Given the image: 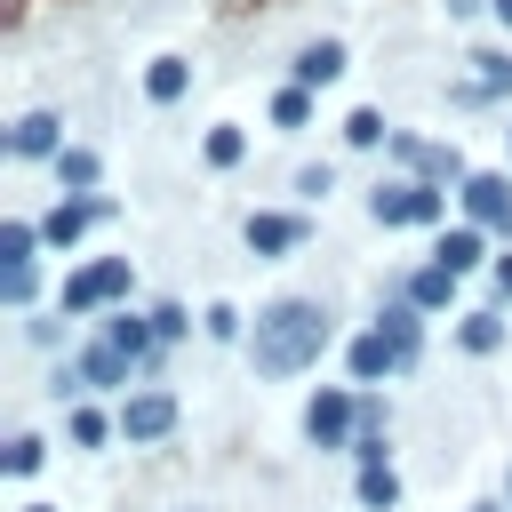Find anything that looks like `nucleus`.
Masks as SVG:
<instances>
[{
  "mask_svg": "<svg viewBox=\"0 0 512 512\" xmlns=\"http://www.w3.org/2000/svg\"><path fill=\"white\" fill-rule=\"evenodd\" d=\"M304 440H312V448H344V456H352V440H360V392L320 384V392L304 400Z\"/></svg>",
  "mask_w": 512,
  "mask_h": 512,
  "instance_id": "7ed1b4c3",
  "label": "nucleus"
},
{
  "mask_svg": "<svg viewBox=\"0 0 512 512\" xmlns=\"http://www.w3.org/2000/svg\"><path fill=\"white\" fill-rule=\"evenodd\" d=\"M272 120H280V128H304V120H312V88H280V96H272Z\"/></svg>",
  "mask_w": 512,
  "mask_h": 512,
  "instance_id": "b1692460",
  "label": "nucleus"
},
{
  "mask_svg": "<svg viewBox=\"0 0 512 512\" xmlns=\"http://www.w3.org/2000/svg\"><path fill=\"white\" fill-rule=\"evenodd\" d=\"M168 432H176V392L144 384V392H128V400H120V440L152 448V440H168Z\"/></svg>",
  "mask_w": 512,
  "mask_h": 512,
  "instance_id": "20e7f679",
  "label": "nucleus"
},
{
  "mask_svg": "<svg viewBox=\"0 0 512 512\" xmlns=\"http://www.w3.org/2000/svg\"><path fill=\"white\" fill-rule=\"evenodd\" d=\"M128 280H136V272H128L120 256H104V264H88V272L64 280V312H104L112 296H128Z\"/></svg>",
  "mask_w": 512,
  "mask_h": 512,
  "instance_id": "39448f33",
  "label": "nucleus"
},
{
  "mask_svg": "<svg viewBox=\"0 0 512 512\" xmlns=\"http://www.w3.org/2000/svg\"><path fill=\"white\" fill-rule=\"evenodd\" d=\"M40 456H48V448H40V440H32V432H16V440H8V456H0V464H8V480H32V472H40Z\"/></svg>",
  "mask_w": 512,
  "mask_h": 512,
  "instance_id": "5701e85b",
  "label": "nucleus"
},
{
  "mask_svg": "<svg viewBox=\"0 0 512 512\" xmlns=\"http://www.w3.org/2000/svg\"><path fill=\"white\" fill-rule=\"evenodd\" d=\"M200 160H208V168H240V160H248V136H240L232 120H224V128H208V144H200Z\"/></svg>",
  "mask_w": 512,
  "mask_h": 512,
  "instance_id": "412c9836",
  "label": "nucleus"
},
{
  "mask_svg": "<svg viewBox=\"0 0 512 512\" xmlns=\"http://www.w3.org/2000/svg\"><path fill=\"white\" fill-rule=\"evenodd\" d=\"M32 240L40 224H0V264H32Z\"/></svg>",
  "mask_w": 512,
  "mask_h": 512,
  "instance_id": "393cba45",
  "label": "nucleus"
},
{
  "mask_svg": "<svg viewBox=\"0 0 512 512\" xmlns=\"http://www.w3.org/2000/svg\"><path fill=\"white\" fill-rule=\"evenodd\" d=\"M96 336H104V344H112V352H128V360H136V368H144V360H152V336H160V328H144V320H136V312H112V320H104V328H96Z\"/></svg>",
  "mask_w": 512,
  "mask_h": 512,
  "instance_id": "2eb2a0df",
  "label": "nucleus"
},
{
  "mask_svg": "<svg viewBox=\"0 0 512 512\" xmlns=\"http://www.w3.org/2000/svg\"><path fill=\"white\" fill-rule=\"evenodd\" d=\"M328 304H312V296H280V304H264L256 312V328H248V360H256V376H296V368H312L320 352H328Z\"/></svg>",
  "mask_w": 512,
  "mask_h": 512,
  "instance_id": "f257e3e1",
  "label": "nucleus"
},
{
  "mask_svg": "<svg viewBox=\"0 0 512 512\" xmlns=\"http://www.w3.org/2000/svg\"><path fill=\"white\" fill-rule=\"evenodd\" d=\"M344 144H352V152H368V144H392V120H384L376 104H360V112L344 120Z\"/></svg>",
  "mask_w": 512,
  "mask_h": 512,
  "instance_id": "aec40b11",
  "label": "nucleus"
},
{
  "mask_svg": "<svg viewBox=\"0 0 512 512\" xmlns=\"http://www.w3.org/2000/svg\"><path fill=\"white\" fill-rule=\"evenodd\" d=\"M392 368H400V352H392V336H384V328L352 336V384H384Z\"/></svg>",
  "mask_w": 512,
  "mask_h": 512,
  "instance_id": "ddd939ff",
  "label": "nucleus"
},
{
  "mask_svg": "<svg viewBox=\"0 0 512 512\" xmlns=\"http://www.w3.org/2000/svg\"><path fill=\"white\" fill-rule=\"evenodd\" d=\"M96 216H104V200H96V192H72V200H56V208L40 216V240H48V248H72Z\"/></svg>",
  "mask_w": 512,
  "mask_h": 512,
  "instance_id": "0eeeda50",
  "label": "nucleus"
},
{
  "mask_svg": "<svg viewBox=\"0 0 512 512\" xmlns=\"http://www.w3.org/2000/svg\"><path fill=\"white\" fill-rule=\"evenodd\" d=\"M304 232H312V224H304V216H288V208L248 216V248H256V256H296V248H304Z\"/></svg>",
  "mask_w": 512,
  "mask_h": 512,
  "instance_id": "6e6552de",
  "label": "nucleus"
},
{
  "mask_svg": "<svg viewBox=\"0 0 512 512\" xmlns=\"http://www.w3.org/2000/svg\"><path fill=\"white\" fill-rule=\"evenodd\" d=\"M352 496H360L368 512H392V504H400V472H392V464H360V480H352Z\"/></svg>",
  "mask_w": 512,
  "mask_h": 512,
  "instance_id": "f3484780",
  "label": "nucleus"
},
{
  "mask_svg": "<svg viewBox=\"0 0 512 512\" xmlns=\"http://www.w3.org/2000/svg\"><path fill=\"white\" fill-rule=\"evenodd\" d=\"M184 88H192V64H184V56H152V72H144V96H152V104H176Z\"/></svg>",
  "mask_w": 512,
  "mask_h": 512,
  "instance_id": "dca6fc26",
  "label": "nucleus"
},
{
  "mask_svg": "<svg viewBox=\"0 0 512 512\" xmlns=\"http://www.w3.org/2000/svg\"><path fill=\"white\" fill-rule=\"evenodd\" d=\"M496 296H512V248L496 256Z\"/></svg>",
  "mask_w": 512,
  "mask_h": 512,
  "instance_id": "c756f323",
  "label": "nucleus"
},
{
  "mask_svg": "<svg viewBox=\"0 0 512 512\" xmlns=\"http://www.w3.org/2000/svg\"><path fill=\"white\" fill-rule=\"evenodd\" d=\"M504 160H512V136H504Z\"/></svg>",
  "mask_w": 512,
  "mask_h": 512,
  "instance_id": "72a5a7b5",
  "label": "nucleus"
},
{
  "mask_svg": "<svg viewBox=\"0 0 512 512\" xmlns=\"http://www.w3.org/2000/svg\"><path fill=\"white\" fill-rule=\"evenodd\" d=\"M456 344H464V352H480V360H488V352H496V344H504V320H496V312H464V320H456Z\"/></svg>",
  "mask_w": 512,
  "mask_h": 512,
  "instance_id": "6ab92c4d",
  "label": "nucleus"
},
{
  "mask_svg": "<svg viewBox=\"0 0 512 512\" xmlns=\"http://www.w3.org/2000/svg\"><path fill=\"white\" fill-rule=\"evenodd\" d=\"M152 328H160V344H176V336L192 328V312H184V304H152Z\"/></svg>",
  "mask_w": 512,
  "mask_h": 512,
  "instance_id": "bb28decb",
  "label": "nucleus"
},
{
  "mask_svg": "<svg viewBox=\"0 0 512 512\" xmlns=\"http://www.w3.org/2000/svg\"><path fill=\"white\" fill-rule=\"evenodd\" d=\"M200 328H208L216 344H232V336H240V312H232V304H208V312H200Z\"/></svg>",
  "mask_w": 512,
  "mask_h": 512,
  "instance_id": "cd10ccee",
  "label": "nucleus"
},
{
  "mask_svg": "<svg viewBox=\"0 0 512 512\" xmlns=\"http://www.w3.org/2000/svg\"><path fill=\"white\" fill-rule=\"evenodd\" d=\"M328 184H336V176H328V160H320V168H304V176H296V192H304V200H320V192H328Z\"/></svg>",
  "mask_w": 512,
  "mask_h": 512,
  "instance_id": "c85d7f7f",
  "label": "nucleus"
},
{
  "mask_svg": "<svg viewBox=\"0 0 512 512\" xmlns=\"http://www.w3.org/2000/svg\"><path fill=\"white\" fill-rule=\"evenodd\" d=\"M8 152H16V160H56V152H64V120H56V112H24L16 136H8Z\"/></svg>",
  "mask_w": 512,
  "mask_h": 512,
  "instance_id": "9d476101",
  "label": "nucleus"
},
{
  "mask_svg": "<svg viewBox=\"0 0 512 512\" xmlns=\"http://www.w3.org/2000/svg\"><path fill=\"white\" fill-rule=\"evenodd\" d=\"M24 512H56V504H24Z\"/></svg>",
  "mask_w": 512,
  "mask_h": 512,
  "instance_id": "2f4dec72",
  "label": "nucleus"
},
{
  "mask_svg": "<svg viewBox=\"0 0 512 512\" xmlns=\"http://www.w3.org/2000/svg\"><path fill=\"white\" fill-rule=\"evenodd\" d=\"M64 432H72V448H104V440L120 432V416H104V408H72Z\"/></svg>",
  "mask_w": 512,
  "mask_h": 512,
  "instance_id": "4be33fe9",
  "label": "nucleus"
},
{
  "mask_svg": "<svg viewBox=\"0 0 512 512\" xmlns=\"http://www.w3.org/2000/svg\"><path fill=\"white\" fill-rule=\"evenodd\" d=\"M472 512H504V504H472Z\"/></svg>",
  "mask_w": 512,
  "mask_h": 512,
  "instance_id": "473e14b6",
  "label": "nucleus"
},
{
  "mask_svg": "<svg viewBox=\"0 0 512 512\" xmlns=\"http://www.w3.org/2000/svg\"><path fill=\"white\" fill-rule=\"evenodd\" d=\"M488 240H496V232H480V224H440V240H432V264H448V272L464 280V272L488 256Z\"/></svg>",
  "mask_w": 512,
  "mask_h": 512,
  "instance_id": "1a4fd4ad",
  "label": "nucleus"
},
{
  "mask_svg": "<svg viewBox=\"0 0 512 512\" xmlns=\"http://www.w3.org/2000/svg\"><path fill=\"white\" fill-rule=\"evenodd\" d=\"M376 328L392 336V352H400V368H408V360L424 352V312H416L408 296H400V304H384V312H376Z\"/></svg>",
  "mask_w": 512,
  "mask_h": 512,
  "instance_id": "f8f14e48",
  "label": "nucleus"
},
{
  "mask_svg": "<svg viewBox=\"0 0 512 512\" xmlns=\"http://www.w3.org/2000/svg\"><path fill=\"white\" fill-rule=\"evenodd\" d=\"M488 8H496V24H504V32H512V0H488Z\"/></svg>",
  "mask_w": 512,
  "mask_h": 512,
  "instance_id": "7c9ffc66",
  "label": "nucleus"
},
{
  "mask_svg": "<svg viewBox=\"0 0 512 512\" xmlns=\"http://www.w3.org/2000/svg\"><path fill=\"white\" fill-rule=\"evenodd\" d=\"M56 184H64V192H96V152H88V144H64V152H56Z\"/></svg>",
  "mask_w": 512,
  "mask_h": 512,
  "instance_id": "a211bd4d",
  "label": "nucleus"
},
{
  "mask_svg": "<svg viewBox=\"0 0 512 512\" xmlns=\"http://www.w3.org/2000/svg\"><path fill=\"white\" fill-rule=\"evenodd\" d=\"M368 216L376 224H448V184H424V176H400V184H376L368 192Z\"/></svg>",
  "mask_w": 512,
  "mask_h": 512,
  "instance_id": "f03ea898",
  "label": "nucleus"
},
{
  "mask_svg": "<svg viewBox=\"0 0 512 512\" xmlns=\"http://www.w3.org/2000/svg\"><path fill=\"white\" fill-rule=\"evenodd\" d=\"M456 192H464V216H472L480 232L512 240V176H464Z\"/></svg>",
  "mask_w": 512,
  "mask_h": 512,
  "instance_id": "423d86ee",
  "label": "nucleus"
},
{
  "mask_svg": "<svg viewBox=\"0 0 512 512\" xmlns=\"http://www.w3.org/2000/svg\"><path fill=\"white\" fill-rule=\"evenodd\" d=\"M344 80V40H304L296 48V88H328Z\"/></svg>",
  "mask_w": 512,
  "mask_h": 512,
  "instance_id": "9b49d317",
  "label": "nucleus"
},
{
  "mask_svg": "<svg viewBox=\"0 0 512 512\" xmlns=\"http://www.w3.org/2000/svg\"><path fill=\"white\" fill-rule=\"evenodd\" d=\"M408 304H416V312L456 304V272H448V264H416V272H408Z\"/></svg>",
  "mask_w": 512,
  "mask_h": 512,
  "instance_id": "4468645a",
  "label": "nucleus"
},
{
  "mask_svg": "<svg viewBox=\"0 0 512 512\" xmlns=\"http://www.w3.org/2000/svg\"><path fill=\"white\" fill-rule=\"evenodd\" d=\"M0 296H8L16 312H24V304L40 296V272H32V264H8V272H0Z\"/></svg>",
  "mask_w": 512,
  "mask_h": 512,
  "instance_id": "a878e982",
  "label": "nucleus"
}]
</instances>
